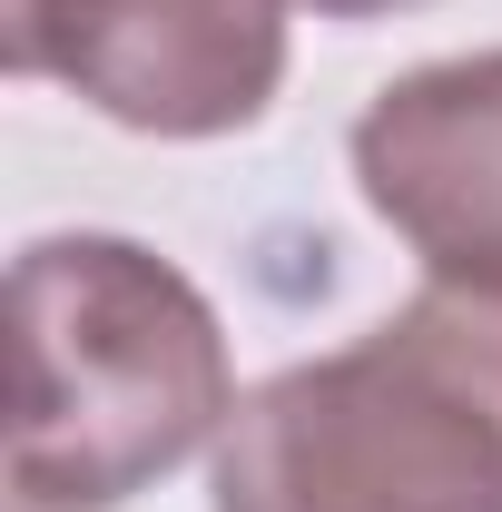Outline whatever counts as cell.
I'll return each instance as SVG.
<instances>
[{"instance_id": "obj_3", "label": "cell", "mask_w": 502, "mask_h": 512, "mask_svg": "<svg viewBox=\"0 0 502 512\" xmlns=\"http://www.w3.org/2000/svg\"><path fill=\"white\" fill-rule=\"evenodd\" d=\"M0 60L138 138H237L286 79V0H0Z\"/></svg>"}, {"instance_id": "obj_2", "label": "cell", "mask_w": 502, "mask_h": 512, "mask_svg": "<svg viewBox=\"0 0 502 512\" xmlns=\"http://www.w3.org/2000/svg\"><path fill=\"white\" fill-rule=\"evenodd\" d=\"M217 512H502V296L434 286L237 394Z\"/></svg>"}, {"instance_id": "obj_1", "label": "cell", "mask_w": 502, "mask_h": 512, "mask_svg": "<svg viewBox=\"0 0 502 512\" xmlns=\"http://www.w3.org/2000/svg\"><path fill=\"white\" fill-rule=\"evenodd\" d=\"M10 503L109 512L227 434V325L138 237H30L10 266Z\"/></svg>"}, {"instance_id": "obj_5", "label": "cell", "mask_w": 502, "mask_h": 512, "mask_svg": "<svg viewBox=\"0 0 502 512\" xmlns=\"http://www.w3.org/2000/svg\"><path fill=\"white\" fill-rule=\"evenodd\" d=\"M315 20H394V10H424V0H306Z\"/></svg>"}, {"instance_id": "obj_4", "label": "cell", "mask_w": 502, "mask_h": 512, "mask_svg": "<svg viewBox=\"0 0 502 512\" xmlns=\"http://www.w3.org/2000/svg\"><path fill=\"white\" fill-rule=\"evenodd\" d=\"M355 188L434 286L502 296V50L384 79L355 119Z\"/></svg>"}, {"instance_id": "obj_6", "label": "cell", "mask_w": 502, "mask_h": 512, "mask_svg": "<svg viewBox=\"0 0 502 512\" xmlns=\"http://www.w3.org/2000/svg\"><path fill=\"white\" fill-rule=\"evenodd\" d=\"M10 512H20V503H10Z\"/></svg>"}]
</instances>
